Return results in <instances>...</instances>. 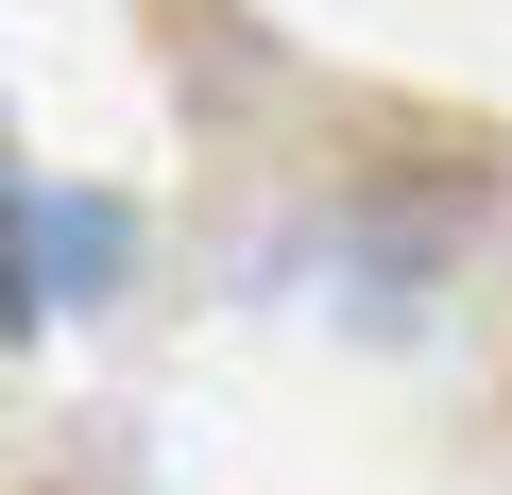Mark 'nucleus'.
<instances>
[{"label":"nucleus","instance_id":"obj_1","mask_svg":"<svg viewBox=\"0 0 512 495\" xmlns=\"http://www.w3.org/2000/svg\"><path fill=\"white\" fill-rule=\"evenodd\" d=\"M103 257H120V222H103L86 188H52V205H18V257H0V308H35V291H103Z\"/></svg>","mask_w":512,"mask_h":495}]
</instances>
